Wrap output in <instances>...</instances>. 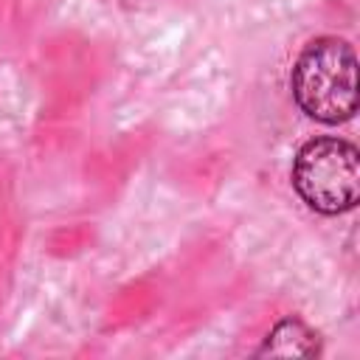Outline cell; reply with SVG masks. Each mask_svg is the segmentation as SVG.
<instances>
[{
	"label": "cell",
	"mask_w": 360,
	"mask_h": 360,
	"mask_svg": "<svg viewBox=\"0 0 360 360\" xmlns=\"http://www.w3.org/2000/svg\"><path fill=\"white\" fill-rule=\"evenodd\" d=\"M298 107L323 124H338L357 110V59L346 39L323 37L307 45L292 68Z\"/></svg>",
	"instance_id": "6da1fadb"
},
{
	"label": "cell",
	"mask_w": 360,
	"mask_h": 360,
	"mask_svg": "<svg viewBox=\"0 0 360 360\" xmlns=\"http://www.w3.org/2000/svg\"><path fill=\"white\" fill-rule=\"evenodd\" d=\"M292 183L315 211H349L360 194L357 149L340 138H315L304 143L292 166Z\"/></svg>",
	"instance_id": "7a4b0ae2"
},
{
	"label": "cell",
	"mask_w": 360,
	"mask_h": 360,
	"mask_svg": "<svg viewBox=\"0 0 360 360\" xmlns=\"http://www.w3.org/2000/svg\"><path fill=\"white\" fill-rule=\"evenodd\" d=\"M262 354L312 357V354H318V340H315V335H312L301 321L287 318V321H281V323L270 332L267 343L262 346Z\"/></svg>",
	"instance_id": "3957f363"
}]
</instances>
